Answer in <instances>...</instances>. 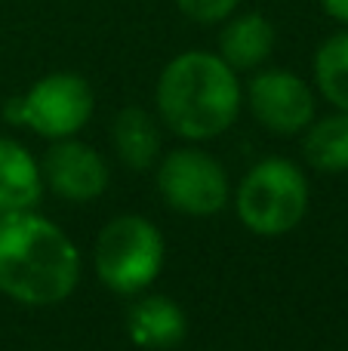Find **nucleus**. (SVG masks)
I'll list each match as a JSON object with an SVG mask.
<instances>
[{
  "mask_svg": "<svg viewBox=\"0 0 348 351\" xmlns=\"http://www.w3.org/2000/svg\"><path fill=\"white\" fill-rule=\"evenodd\" d=\"M158 188L166 204L185 216H216L228 200V173L213 154L179 148L160 160Z\"/></svg>",
  "mask_w": 348,
  "mask_h": 351,
  "instance_id": "39448f33",
  "label": "nucleus"
},
{
  "mask_svg": "<svg viewBox=\"0 0 348 351\" xmlns=\"http://www.w3.org/2000/svg\"><path fill=\"white\" fill-rule=\"evenodd\" d=\"M238 216L253 234L277 237L293 231L308 210V182L287 158H265L240 179Z\"/></svg>",
  "mask_w": 348,
  "mask_h": 351,
  "instance_id": "7ed1b4c3",
  "label": "nucleus"
},
{
  "mask_svg": "<svg viewBox=\"0 0 348 351\" xmlns=\"http://www.w3.org/2000/svg\"><path fill=\"white\" fill-rule=\"evenodd\" d=\"M250 108L265 130L293 136L314 121V93L293 71L271 68L250 80Z\"/></svg>",
  "mask_w": 348,
  "mask_h": 351,
  "instance_id": "0eeeda50",
  "label": "nucleus"
},
{
  "mask_svg": "<svg viewBox=\"0 0 348 351\" xmlns=\"http://www.w3.org/2000/svg\"><path fill=\"white\" fill-rule=\"evenodd\" d=\"M114 152L117 158L123 160L127 167L133 170H145L158 160V152H160V133H158V123L151 121L145 108H123L114 121Z\"/></svg>",
  "mask_w": 348,
  "mask_h": 351,
  "instance_id": "f8f14e48",
  "label": "nucleus"
},
{
  "mask_svg": "<svg viewBox=\"0 0 348 351\" xmlns=\"http://www.w3.org/2000/svg\"><path fill=\"white\" fill-rule=\"evenodd\" d=\"M240 0H176V6L185 12L188 19L203 25H213V22H225L234 10H238Z\"/></svg>",
  "mask_w": 348,
  "mask_h": 351,
  "instance_id": "2eb2a0df",
  "label": "nucleus"
},
{
  "mask_svg": "<svg viewBox=\"0 0 348 351\" xmlns=\"http://www.w3.org/2000/svg\"><path fill=\"white\" fill-rule=\"evenodd\" d=\"M92 105V90L80 74L55 71L22 96V123L47 139H68L86 127Z\"/></svg>",
  "mask_w": 348,
  "mask_h": 351,
  "instance_id": "423d86ee",
  "label": "nucleus"
},
{
  "mask_svg": "<svg viewBox=\"0 0 348 351\" xmlns=\"http://www.w3.org/2000/svg\"><path fill=\"white\" fill-rule=\"evenodd\" d=\"M80 278V253L55 222L37 213L0 219V293L22 305H55Z\"/></svg>",
  "mask_w": 348,
  "mask_h": 351,
  "instance_id": "f257e3e1",
  "label": "nucleus"
},
{
  "mask_svg": "<svg viewBox=\"0 0 348 351\" xmlns=\"http://www.w3.org/2000/svg\"><path fill=\"white\" fill-rule=\"evenodd\" d=\"M306 158L312 167L327 173L348 170V111H336L312 123L306 136Z\"/></svg>",
  "mask_w": 348,
  "mask_h": 351,
  "instance_id": "ddd939ff",
  "label": "nucleus"
},
{
  "mask_svg": "<svg viewBox=\"0 0 348 351\" xmlns=\"http://www.w3.org/2000/svg\"><path fill=\"white\" fill-rule=\"evenodd\" d=\"M164 265V237L145 216H117L96 241V271L114 293L145 290Z\"/></svg>",
  "mask_w": 348,
  "mask_h": 351,
  "instance_id": "20e7f679",
  "label": "nucleus"
},
{
  "mask_svg": "<svg viewBox=\"0 0 348 351\" xmlns=\"http://www.w3.org/2000/svg\"><path fill=\"white\" fill-rule=\"evenodd\" d=\"M43 185L65 200H92L108 188V167L90 145L77 139H53L40 164Z\"/></svg>",
  "mask_w": 348,
  "mask_h": 351,
  "instance_id": "6e6552de",
  "label": "nucleus"
},
{
  "mask_svg": "<svg viewBox=\"0 0 348 351\" xmlns=\"http://www.w3.org/2000/svg\"><path fill=\"white\" fill-rule=\"evenodd\" d=\"M158 111L166 127L182 139H213L238 121V71L219 53L191 49L176 56L160 71Z\"/></svg>",
  "mask_w": 348,
  "mask_h": 351,
  "instance_id": "f03ea898",
  "label": "nucleus"
},
{
  "mask_svg": "<svg viewBox=\"0 0 348 351\" xmlns=\"http://www.w3.org/2000/svg\"><path fill=\"white\" fill-rule=\"evenodd\" d=\"M43 197V173L25 145L0 136V219L28 213Z\"/></svg>",
  "mask_w": 348,
  "mask_h": 351,
  "instance_id": "1a4fd4ad",
  "label": "nucleus"
},
{
  "mask_svg": "<svg viewBox=\"0 0 348 351\" xmlns=\"http://www.w3.org/2000/svg\"><path fill=\"white\" fill-rule=\"evenodd\" d=\"M185 311L166 296H145L127 315V333L142 348H170L185 336Z\"/></svg>",
  "mask_w": 348,
  "mask_h": 351,
  "instance_id": "9b49d317",
  "label": "nucleus"
},
{
  "mask_svg": "<svg viewBox=\"0 0 348 351\" xmlns=\"http://www.w3.org/2000/svg\"><path fill=\"white\" fill-rule=\"evenodd\" d=\"M314 84L321 96L339 111H348V31L327 37L314 53Z\"/></svg>",
  "mask_w": 348,
  "mask_h": 351,
  "instance_id": "4468645a",
  "label": "nucleus"
},
{
  "mask_svg": "<svg viewBox=\"0 0 348 351\" xmlns=\"http://www.w3.org/2000/svg\"><path fill=\"white\" fill-rule=\"evenodd\" d=\"M275 49V25L262 12H244L225 22L219 34V56L234 71L259 68Z\"/></svg>",
  "mask_w": 348,
  "mask_h": 351,
  "instance_id": "9d476101",
  "label": "nucleus"
},
{
  "mask_svg": "<svg viewBox=\"0 0 348 351\" xmlns=\"http://www.w3.org/2000/svg\"><path fill=\"white\" fill-rule=\"evenodd\" d=\"M321 6H324L327 16L336 19V22H343L348 28V0H321Z\"/></svg>",
  "mask_w": 348,
  "mask_h": 351,
  "instance_id": "dca6fc26",
  "label": "nucleus"
}]
</instances>
